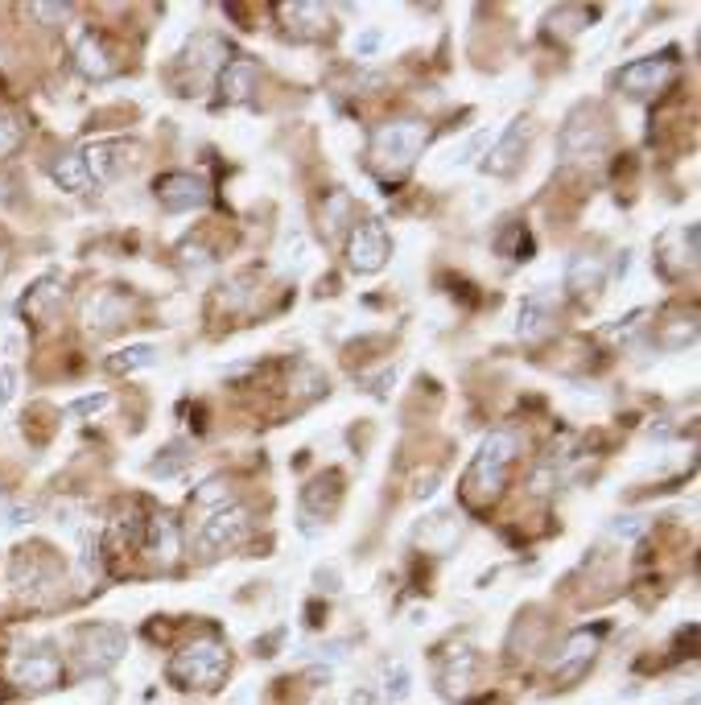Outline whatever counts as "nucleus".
<instances>
[{
  "instance_id": "obj_1",
  "label": "nucleus",
  "mask_w": 701,
  "mask_h": 705,
  "mask_svg": "<svg viewBox=\"0 0 701 705\" xmlns=\"http://www.w3.org/2000/svg\"><path fill=\"white\" fill-rule=\"evenodd\" d=\"M429 137H433L429 124L413 120V116L384 124L380 132H372V141H367V149H363L367 174H372L380 186H400L413 174L417 157L429 149Z\"/></svg>"
},
{
  "instance_id": "obj_2",
  "label": "nucleus",
  "mask_w": 701,
  "mask_h": 705,
  "mask_svg": "<svg viewBox=\"0 0 701 705\" xmlns=\"http://www.w3.org/2000/svg\"><path fill=\"white\" fill-rule=\"evenodd\" d=\"M520 458V438L516 429H491L471 470H466L462 479V499L471 503V508H487V503H495L499 495H504L508 479H512V462Z\"/></svg>"
},
{
  "instance_id": "obj_3",
  "label": "nucleus",
  "mask_w": 701,
  "mask_h": 705,
  "mask_svg": "<svg viewBox=\"0 0 701 705\" xmlns=\"http://www.w3.org/2000/svg\"><path fill=\"white\" fill-rule=\"evenodd\" d=\"M611 149V120L598 104H578L561 124V157L570 165H598Z\"/></svg>"
},
{
  "instance_id": "obj_4",
  "label": "nucleus",
  "mask_w": 701,
  "mask_h": 705,
  "mask_svg": "<svg viewBox=\"0 0 701 705\" xmlns=\"http://www.w3.org/2000/svg\"><path fill=\"white\" fill-rule=\"evenodd\" d=\"M227 648L219 640H194L170 660V681L186 693H215L227 681Z\"/></svg>"
},
{
  "instance_id": "obj_5",
  "label": "nucleus",
  "mask_w": 701,
  "mask_h": 705,
  "mask_svg": "<svg viewBox=\"0 0 701 705\" xmlns=\"http://www.w3.org/2000/svg\"><path fill=\"white\" fill-rule=\"evenodd\" d=\"M252 536V512L244 503H223V508L207 512L203 524H198V536H194V549L198 557H223L231 549H240L244 541Z\"/></svg>"
},
{
  "instance_id": "obj_6",
  "label": "nucleus",
  "mask_w": 701,
  "mask_h": 705,
  "mask_svg": "<svg viewBox=\"0 0 701 705\" xmlns=\"http://www.w3.org/2000/svg\"><path fill=\"white\" fill-rule=\"evenodd\" d=\"M9 681L25 693H46L62 681V652L50 640H29L9 660Z\"/></svg>"
},
{
  "instance_id": "obj_7",
  "label": "nucleus",
  "mask_w": 701,
  "mask_h": 705,
  "mask_svg": "<svg viewBox=\"0 0 701 705\" xmlns=\"http://www.w3.org/2000/svg\"><path fill=\"white\" fill-rule=\"evenodd\" d=\"M124 648H128V635L116 623H91L79 635V668L91 677L112 673V668L124 660Z\"/></svg>"
},
{
  "instance_id": "obj_8",
  "label": "nucleus",
  "mask_w": 701,
  "mask_h": 705,
  "mask_svg": "<svg viewBox=\"0 0 701 705\" xmlns=\"http://www.w3.org/2000/svg\"><path fill=\"white\" fill-rule=\"evenodd\" d=\"M479 648L475 644H466V640H454L446 644L442 660H438V689L442 697L450 701H462V697H471L475 689V677H479Z\"/></svg>"
},
{
  "instance_id": "obj_9",
  "label": "nucleus",
  "mask_w": 701,
  "mask_h": 705,
  "mask_svg": "<svg viewBox=\"0 0 701 705\" xmlns=\"http://www.w3.org/2000/svg\"><path fill=\"white\" fill-rule=\"evenodd\" d=\"M673 54H652V58H636V62H627L623 71L615 75V91L627 95V99H652L660 95L664 87H669L673 79Z\"/></svg>"
},
{
  "instance_id": "obj_10",
  "label": "nucleus",
  "mask_w": 701,
  "mask_h": 705,
  "mask_svg": "<svg viewBox=\"0 0 701 705\" xmlns=\"http://www.w3.org/2000/svg\"><path fill=\"white\" fill-rule=\"evenodd\" d=\"M79 157L91 174V186L95 182H116L141 161V141H91V145L79 149Z\"/></svg>"
},
{
  "instance_id": "obj_11",
  "label": "nucleus",
  "mask_w": 701,
  "mask_h": 705,
  "mask_svg": "<svg viewBox=\"0 0 701 705\" xmlns=\"http://www.w3.org/2000/svg\"><path fill=\"white\" fill-rule=\"evenodd\" d=\"M388 252H392L388 227H384L376 215L363 219L359 227H351V240H347V264H351V273H363V277L380 273V268L388 264Z\"/></svg>"
},
{
  "instance_id": "obj_12",
  "label": "nucleus",
  "mask_w": 701,
  "mask_h": 705,
  "mask_svg": "<svg viewBox=\"0 0 701 705\" xmlns=\"http://www.w3.org/2000/svg\"><path fill=\"white\" fill-rule=\"evenodd\" d=\"M528 145H532V124H528V116H516L504 132H499V141L483 153L479 170L491 174V178H512L520 170V161L528 157Z\"/></svg>"
},
{
  "instance_id": "obj_13",
  "label": "nucleus",
  "mask_w": 701,
  "mask_h": 705,
  "mask_svg": "<svg viewBox=\"0 0 701 705\" xmlns=\"http://www.w3.org/2000/svg\"><path fill=\"white\" fill-rule=\"evenodd\" d=\"M153 194L161 198V207L170 211V215H190V211H203L211 203V186L207 178H198V174H161L153 182Z\"/></svg>"
},
{
  "instance_id": "obj_14",
  "label": "nucleus",
  "mask_w": 701,
  "mask_h": 705,
  "mask_svg": "<svg viewBox=\"0 0 701 705\" xmlns=\"http://www.w3.org/2000/svg\"><path fill=\"white\" fill-rule=\"evenodd\" d=\"M598 631H574L570 640H565V648H561V656L553 660V685L557 689H565V685H574V681H582L586 677V668L594 664V656H598Z\"/></svg>"
},
{
  "instance_id": "obj_15",
  "label": "nucleus",
  "mask_w": 701,
  "mask_h": 705,
  "mask_svg": "<svg viewBox=\"0 0 701 705\" xmlns=\"http://www.w3.org/2000/svg\"><path fill=\"white\" fill-rule=\"evenodd\" d=\"M223 62H227V42L215 38V33H194L186 54H182V71H194L198 83H207L211 75L219 79Z\"/></svg>"
},
{
  "instance_id": "obj_16",
  "label": "nucleus",
  "mask_w": 701,
  "mask_h": 705,
  "mask_svg": "<svg viewBox=\"0 0 701 705\" xmlns=\"http://www.w3.org/2000/svg\"><path fill=\"white\" fill-rule=\"evenodd\" d=\"M141 541H145V553L153 561H161V565H174L182 557V528H178V520L170 512H153L145 520V536H141Z\"/></svg>"
},
{
  "instance_id": "obj_17",
  "label": "nucleus",
  "mask_w": 701,
  "mask_h": 705,
  "mask_svg": "<svg viewBox=\"0 0 701 705\" xmlns=\"http://www.w3.org/2000/svg\"><path fill=\"white\" fill-rule=\"evenodd\" d=\"M582 466V458L574 454V442H557L545 450V458L537 462V470H532V491H549V487H561L570 483V475Z\"/></svg>"
},
{
  "instance_id": "obj_18",
  "label": "nucleus",
  "mask_w": 701,
  "mask_h": 705,
  "mask_svg": "<svg viewBox=\"0 0 701 705\" xmlns=\"http://www.w3.org/2000/svg\"><path fill=\"white\" fill-rule=\"evenodd\" d=\"M256 79H260V62L256 58H227L223 71H219V95L227 99V104H248V99L256 95Z\"/></svg>"
},
{
  "instance_id": "obj_19",
  "label": "nucleus",
  "mask_w": 701,
  "mask_h": 705,
  "mask_svg": "<svg viewBox=\"0 0 701 705\" xmlns=\"http://www.w3.org/2000/svg\"><path fill=\"white\" fill-rule=\"evenodd\" d=\"M58 310H62V281H58V277H38V281L25 289V297H21V314H25L33 326L50 322Z\"/></svg>"
},
{
  "instance_id": "obj_20",
  "label": "nucleus",
  "mask_w": 701,
  "mask_h": 705,
  "mask_svg": "<svg viewBox=\"0 0 701 705\" xmlns=\"http://www.w3.org/2000/svg\"><path fill=\"white\" fill-rule=\"evenodd\" d=\"M656 252L664 256V273L669 277H677V273H685V268H693L697 264V223H689V227H681V231H669L664 240L656 244Z\"/></svg>"
},
{
  "instance_id": "obj_21",
  "label": "nucleus",
  "mask_w": 701,
  "mask_h": 705,
  "mask_svg": "<svg viewBox=\"0 0 701 705\" xmlns=\"http://www.w3.org/2000/svg\"><path fill=\"white\" fill-rule=\"evenodd\" d=\"M277 21L293 33V38H302V42L322 38V33H326V9L322 5H281Z\"/></svg>"
},
{
  "instance_id": "obj_22",
  "label": "nucleus",
  "mask_w": 701,
  "mask_h": 705,
  "mask_svg": "<svg viewBox=\"0 0 701 705\" xmlns=\"http://www.w3.org/2000/svg\"><path fill=\"white\" fill-rule=\"evenodd\" d=\"M603 285H607V268L594 256H574L570 268H565V289H570L574 297H598Z\"/></svg>"
},
{
  "instance_id": "obj_23",
  "label": "nucleus",
  "mask_w": 701,
  "mask_h": 705,
  "mask_svg": "<svg viewBox=\"0 0 701 705\" xmlns=\"http://www.w3.org/2000/svg\"><path fill=\"white\" fill-rule=\"evenodd\" d=\"M75 66H79V75L83 79H91V83H104V79H112L116 75V62H112V54L104 50V42L99 38H79V46H75Z\"/></svg>"
},
{
  "instance_id": "obj_24",
  "label": "nucleus",
  "mask_w": 701,
  "mask_h": 705,
  "mask_svg": "<svg viewBox=\"0 0 701 705\" xmlns=\"http://www.w3.org/2000/svg\"><path fill=\"white\" fill-rule=\"evenodd\" d=\"M598 21V9H578V5H561L545 17V29L549 38H561V42H574L578 33H586L590 25Z\"/></svg>"
},
{
  "instance_id": "obj_25",
  "label": "nucleus",
  "mask_w": 701,
  "mask_h": 705,
  "mask_svg": "<svg viewBox=\"0 0 701 705\" xmlns=\"http://www.w3.org/2000/svg\"><path fill=\"white\" fill-rule=\"evenodd\" d=\"M549 326H553V314H549V306H545V297H541V293H528V297L520 301V314H516V334L532 343V339H545Z\"/></svg>"
},
{
  "instance_id": "obj_26",
  "label": "nucleus",
  "mask_w": 701,
  "mask_h": 705,
  "mask_svg": "<svg viewBox=\"0 0 701 705\" xmlns=\"http://www.w3.org/2000/svg\"><path fill=\"white\" fill-rule=\"evenodd\" d=\"M190 458H194V450H190L186 442H170V446H161V450L153 454V462H149V479H157V483L182 479L186 470H190Z\"/></svg>"
},
{
  "instance_id": "obj_27",
  "label": "nucleus",
  "mask_w": 701,
  "mask_h": 705,
  "mask_svg": "<svg viewBox=\"0 0 701 705\" xmlns=\"http://www.w3.org/2000/svg\"><path fill=\"white\" fill-rule=\"evenodd\" d=\"M50 182H54L58 190H66V194L91 190V174H87V165H83L79 153H62V157L50 165Z\"/></svg>"
},
{
  "instance_id": "obj_28",
  "label": "nucleus",
  "mask_w": 701,
  "mask_h": 705,
  "mask_svg": "<svg viewBox=\"0 0 701 705\" xmlns=\"http://www.w3.org/2000/svg\"><path fill=\"white\" fill-rule=\"evenodd\" d=\"M87 322H91V330L95 334H112L120 322H124V297L120 293H99L91 306H87Z\"/></svg>"
},
{
  "instance_id": "obj_29",
  "label": "nucleus",
  "mask_w": 701,
  "mask_h": 705,
  "mask_svg": "<svg viewBox=\"0 0 701 705\" xmlns=\"http://www.w3.org/2000/svg\"><path fill=\"white\" fill-rule=\"evenodd\" d=\"M697 343V310L689 314H677L673 322H664L660 334H656V347L660 351H685Z\"/></svg>"
},
{
  "instance_id": "obj_30",
  "label": "nucleus",
  "mask_w": 701,
  "mask_h": 705,
  "mask_svg": "<svg viewBox=\"0 0 701 705\" xmlns=\"http://www.w3.org/2000/svg\"><path fill=\"white\" fill-rule=\"evenodd\" d=\"M413 693V673H409V664L405 660H388V668H384V677H380V701H405Z\"/></svg>"
},
{
  "instance_id": "obj_31",
  "label": "nucleus",
  "mask_w": 701,
  "mask_h": 705,
  "mask_svg": "<svg viewBox=\"0 0 701 705\" xmlns=\"http://www.w3.org/2000/svg\"><path fill=\"white\" fill-rule=\"evenodd\" d=\"M153 359H157V351H153L149 343H132V347L108 355V372H116V376H132V372H145V367H149Z\"/></svg>"
},
{
  "instance_id": "obj_32",
  "label": "nucleus",
  "mask_w": 701,
  "mask_h": 705,
  "mask_svg": "<svg viewBox=\"0 0 701 705\" xmlns=\"http://www.w3.org/2000/svg\"><path fill=\"white\" fill-rule=\"evenodd\" d=\"M25 145V120L13 112H0V161H9Z\"/></svg>"
},
{
  "instance_id": "obj_33",
  "label": "nucleus",
  "mask_w": 701,
  "mask_h": 705,
  "mask_svg": "<svg viewBox=\"0 0 701 705\" xmlns=\"http://www.w3.org/2000/svg\"><path fill=\"white\" fill-rule=\"evenodd\" d=\"M442 483H446L442 466H425V470H417V475H413V483H409V495H413L417 503H425V499H433V495L442 491Z\"/></svg>"
},
{
  "instance_id": "obj_34",
  "label": "nucleus",
  "mask_w": 701,
  "mask_h": 705,
  "mask_svg": "<svg viewBox=\"0 0 701 705\" xmlns=\"http://www.w3.org/2000/svg\"><path fill=\"white\" fill-rule=\"evenodd\" d=\"M112 409V396L108 392H91V396H79L66 405V417H75V421H87V417H99V413H108Z\"/></svg>"
},
{
  "instance_id": "obj_35",
  "label": "nucleus",
  "mask_w": 701,
  "mask_h": 705,
  "mask_svg": "<svg viewBox=\"0 0 701 705\" xmlns=\"http://www.w3.org/2000/svg\"><path fill=\"white\" fill-rule=\"evenodd\" d=\"M194 503H198V508H207V512L223 508V503H231V483L227 479H207L203 487L194 491Z\"/></svg>"
},
{
  "instance_id": "obj_36",
  "label": "nucleus",
  "mask_w": 701,
  "mask_h": 705,
  "mask_svg": "<svg viewBox=\"0 0 701 705\" xmlns=\"http://www.w3.org/2000/svg\"><path fill=\"white\" fill-rule=\"evenodd\" d=\"M347 207H351V198H347L343 190H335V194L326 198V215H322V231H326V235H335V231L347 223Z\"/></svg>"
},
{
  "instance_id": "obj_37",
  "label": "nucleus",
  "mask_w": 701,
  "mask_h": 705,
  "mask_svg": "<svg viewBox=\"0 0 701 705\" xmlns=\"http://www.w3.org/2000/svg\"><path fill=\"white\" fill-rule=\"evenodd\" d=\"M141 524H145V516H141V512H128L124 520H116L112 541H116V545H137L141 536H145V528H141Z\"/></svg>"
},
{
  "instance_id": "obj_38",
  "label": "nucleus",
  "mask_w": 701,
  "mask_h": 705,
  "mask_svg": "<svg viewBox=\"0 0 701 705\" xmlns=\"http://www.w3.org/2000/svg\"><path fill=\"white\" fill-rule=\"evenodd\" d=\"M392 384H396V367H392V363H384L376 376H359V388H363V392H372L376 400H384Z\"/></svg>"
},
{
  "instance_id": "obj_39",
  "label": "nucleus",
  "mask_w": 701,
  "mask_h": 705,
  "mask_svg": "<svg viewBox=\"0 0 701 705\" xmlns=\"http://www.w3.org/2000/svg\"><path fill=\"white\" fill-rule=\"evenodd\" d=\"M611 536H619V541H636V536H644V520L640 516L611 520Z\"/></svg>"
},
{
  "instance_id": "obj_40",
  "label": "nucleus",
  "mask_w": 701,
  "mask_h": 705,
  "mask_svg": "<svg viewBox=\"0 0 701 705\" xmlns=\"http://www.w3.org/2000/svg\"><path fill=\"white\" fill-rule=\"evenodd\" d=\"M99 569V536H95V528H87L83 532V574H95Z\"/></svg>"
},
{
  "instance_id": "obj_41",
  "label": "nucleus",
  "mask_w": 701,
  "mask_h": 705,
  "mask_svg": "<svg viewBox=\"0 0 701 705\" xmlns=\"http://www.w3.org/2000/svg\"><path fill=\"white\" fill-rule=\"evenodd\" d=\"M29 13L38 17V21H46V25H62L66 17H71V9H66V5H29Z\"/></svg>"
},
{
  "instance_id": "obj_42",
  "label": "nucleus",
  "mask_w": 701,
  "mask_h": 705,
  "mask_svg": "<svg viewBox=\"0 0 701 705\" xmlns=\"http://www.w3.org/2000/svg\"><path fill=\"white\" fill-rule=\"evenodd\" d=\"M13 396H17V367L0 363V405H9Z\"/></svg>"
},
{
  "instance_id": "obj_43",
  "label": "nucleus",
  "mask_w": 701,
  "mask_h": 705,
  "mask_svg": "<svg viewBox=\"0 0 701 705\" xmlns=\"http://www.w3.org/2000/svg\"><path fill=\"white\" fill-rule=\"evenodd\" d=\"M38 503H9V524L13 528H21V524H33V520H38Z\"/></svg>"
},
{
  "instance_id": "obj_44",
  "label": "nucleus",
  "mask_w": 701,
  "mask_h": 705,
  "mask_svg": "<svg viewBox=\"0 0 701 705\" xmlns=\"http://www.w3.org/2000/svg\"><path fill=\"white\" fill-rule=\"evenodd\" d=\"M380 46H384V33H380V29H363V38L355 42V54H359V58H372Z\"/></svg>"
},
{
  "instance_id": "obj_45",
  "label": "nucleus",
  "mask_w": 701,
  "mask_h": 705,
  "mask_svg": "<svg viewBox=\"0 0 701 705\" xmlns=\"http://www.w3.org/2000/svg\"><path fill=\"white\" fill-rule=\"evenodd\" d=\"M483 141H487V132L479 128V132H475V137H471V141H466V145H462V149H458V153H454L450 161H458V165H462V161H471V157H475V153L483 149Z\"/></svg>"
},
{
  "instance_id": "obj_46",
  "label": "nucleus",
  "mask_w": 701,
  "mask_h": 705,
  "mask_svg": "<svg viewBox=\"0 0 701 705\" xmlns=\"http://www.w3.org/2000/svg\"><path fill=\"white\" fill-rule=\"evenodd\" d=\"M297 528H302L306 541H318V536L326 532V524H322V520H310V516H302V512H297Z\"/></svg>"
},
{
  "instance_id": "obj_47",
  "label": "nucleus",
  "mask_w": 701,
  "mask_h": 705,
  "mask_svg": "<svg viewBox=\"0 0 701 705\" xmlns=\"http://www.w3.org/2000/svg\"><path fill=\"white\" fill-rule=\"evenodd\" d=\"M318 586H330V590H339V574H330V569H326V574H322V569H318V578H314Z\"/></svg>"
}]
</instances>
